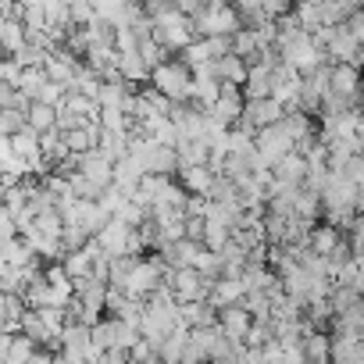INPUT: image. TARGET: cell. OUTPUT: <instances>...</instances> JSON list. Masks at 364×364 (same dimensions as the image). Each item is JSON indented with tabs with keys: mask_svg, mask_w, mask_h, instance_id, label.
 <instances>
[{
	"mask_svg": "<svg viewBox=\"0 0 364 364\" xmlns=\"http://www.w3.org/2000/svg\"><path fill=\"white\" fill-rule=\"evenodd\" d=\"M150 86L161 90L164 97H171L175 104H186V100H193V68L182 65L178 58H171L150 72Z\"/></svg>",
	"mask_w": 364,
	"mask_h": 364,
	"instance_id": "obj_1",
	"label": "cell"
},
{
	"mask_svg": "<svg viewBox=\"0 0 364 364\" xmlns=\"http://www.w3.org/2000/svg\"><path fill=\"white\" fill-rule=\"evenodd\" d=\"M289 154H296V139L282 129V125H268L257 132V150H254V171L261 168H279Z\"/></svg>",
	"mask_w": 364,
	"mask_h": 364,
	"instance_id": "obj_2",
	"label": "cell"
},
{
	"mask_svg": "<svg viewBox=\"0 0 364 364\" xmlns=\"http://www.w3.org/2000/svg\"><path fill=\"white\" fill-rule=\"evenodd\" d=\"M193 29L200 40H211V36H236L243 29V18L236 11V4H208L204 11L193 15Z\"/></svg>",
	"mask_w": 364,
	"mask_h": 364,
	"instance_id": "obj_3",
	"label": "cell"
},
{
	"mask_svg": "<svg viewBox=\"0 0 364 364\" xmlns=\"http://www.w3.org/2000/svg\"><path fill=\"white\" fill-rule=\"evenodd\" d=\"M168 286H171V293H175L178 304L208 300L211 289H215V282H208L197 268H175V272H168Z\"/></svg>",
	"mask_w": 364,
	"mask_h": 364,
	"instance_id": "obj_4",
	"label": "cell"
},
{
	"mask_svg": "<svg viewBox=\"0 0 364 364\" xmlns=\"http://www.w3.org/2000/svg\"><path fill=\"white\" fill-rule=\"evenodd\" d=\"M282 118H286V107H282L275 97H264V100H247L240 125L250 129V132H261V129H268V125H279Z\"/></svg>",
	"mask_w": 364,
	"mask_h": 364,
	"instance_id": "obj_5",
	"label": "cell"
},
{
	"mask_svg": "<svg viewBox=\"0 0 364 364\" xmlns=\"http://www.w3.org/2000/svg\"><path fill=\"white\" fill-rule=\"evenodd\" d=\"M132 225L129 222H122V218H111L93 240H97V247L107 254V257H122V254H129L132 250Z\"/></svg>",
	"mask_w": 364,
	"mask_h": 364,
	"instance_id": "obj_6",
	"label": "cell"
},
{
	"mask_svg": "<svg viewBox=\"0 0 364 364\" xmlns=\"http://www.w3.org/2000/svg\"><path fill=\"white\" fill-rule=\"evenodd\" d=\"M75 168L82 171V175H90L93 182H100V186L107 190V186H114V171H118V164L97 146V150H86V154H75Z\"/></svg>",
	"mask_w": 364,
	"mask_h": 364,
	"instance_id": "obj_7",
	"label": "cell"
},
{
	"mask_svg": "<svg viewBox=\"0 0 364 364\" xmlns=\"http://www.w3.org/2000/svg\"><path fill=\"white\" fill-rule=\"evenodd\" d=\"M360 47H364V43L353 36L350 26H336V29H332V40H328V47H325V54H328L332 65H357Z\"/></svg>",
	"mask_w": 364,
	"mask_h": 364,
	"instance_id": "obj_8",
	"label": "cell"
},
{
	"mask_svg": "<svg viewBox=\"0 0 364 364\" xmlns=\"http://www.w3.org/2000/svg\"><path fill=\"white\" fill-rule=\"evenodd\" d=\"M360 86H364V68H357V65H332L328 90H332L336 97L360 100Z\"/></svg>",
	"mask_w": 364,
	"mask_h": 364,
	"instance_id": "obj_9",
	"label": "cell"
},
{
	"mask_svg": "<svg viewBox=\"0 0 364 364\" xmlns=\"http://www.w3.org/2000/svg\"><path fill=\"white\" fill-rule=\"evenodd\" d=\"M272 90H275V68H272L268 61L254 58V61H250V79H247V86H243L247 100H264V97H272Z\"/></svg>",
	"mask_w": 364,
	"mask_h": 364,
	"instance_id": "obj_10",
	"label": "cell"
},
{
	"mask_svg": "<svg viewBox=\"0 0 364 364\" xmlns=\"http://www.w3.org/2000/svg\"><path fill=\"white\" fill-rule=\"evenodd\" d=\"M254 321H257V318L250 314L247 304H236V307H225V311H222V332H225L229 339H236V343L247 339V332H250Z\"/></svg>",
	"mask_w": 364,
	"mask_h": 364,
	"instance_id": "obj_11",
	"label": "cell"
},
{
	"mask_svg": "<svg viewBox=\"0 0 364 364\" xmlns=\"http://www.w3.org/2000/svg\"><path fill=\"white\" fill-rule=\"evenodd\" d=\"M178 175H182V186H186V193H193V197H208V200H211V190H215L218 175H215L208 164H197V168H182Z\"/></svg>",
	"mask_w": 364,
	"mask_h": 364,
	"instance_id": "obj_12",
	"label": "cell"
},
{
	"mask_svg": "<svg viewBox=\"0 0 364 364\" xmlns=\"http://www.w3.org/2000/svg\"><path fill=\"white\" fill-rule=\"evenodd\" d=\"M211 68L222 82H232V86H247V79H250V61L240 58V54L218 58V61H211Z\"/></svg>",
	"mask_w": 364,
	"mask_h": 364,
	"instance_id": "obj_13",
	"label": "cell"
},
{
	"mask_svg": "<svg viewBox=\"0 0 364 364\" xmlns=\"http://www.w3.org/2000/svg\"><path fill=\"white\" fill-rule=\"evenodd\" d=\"M208 300H211V307H218V311L236 307V304L247 300V286H243V279H218Z\"/></svg>",
	"mask_w": 364,
	"mask_h": 364,
	"instance_id": "obj_14",
	"label": "cell"
},
{
	"mask_svg": "<svg viewBox=\"0 0 364 364\" xmlns=\"http://www.w3.org/2000/svg\"><path fill=\"white\" fill-rule=\"evenodd\" d=\"M36 350H40V343L33 336H26V332L4 336V364H29Z\"/></svg>",
	"mask_w": 364,
	"mask_h": 364,
	"instance_id": "obj_15",
	"label": "cell"
},
{
	"mask_svg": "<svg viewBox=\"0 0 364 364\" xmlns=\"http://www.w3.org/2000/svg\"><path fill=\"white\" fill-rule=\"evenodd\" d=\"M275 171V178L282 182V186H304V178H307V171H311V164H307V157L304 154H289L279 168H272Z\"/></svg>",
	"mask_w": 364,
	"mask_h": 364,
	"instance_id": "obj_16",
	"label": "cell"
},
{
	"mask_svg": "<svg viewBox=\"0 0 364 364\" xmlns=\"http://www.w3.org/2000/svg\"><path fill=\"white\" fill-rule=\"evenodd\" d=\"M307 243H311V250L314 254H321V257H332L336 250H339V243H343V232L336 229V225H314L311 229V236H307Z\"/></svg>",
	"mask_w": 364,
	"mask_h": 364,
	"instance_id": "obj_17",
	"label": "cell"
},
{
	"mask_svg": "<svg viewBox=\"0 0 364 364\" xmlns=\"http://www.w3.org/2000/svg\"><path fill=\"white\" fill-rule=\"evenodd\" d=\"M0 43H4L8 58L18 54V50L29 43V29H26V22H22V18H4V22H0Z\"/></svg>",
	"mask_w": 364,
	"mask_h": 364,
	"instance_id": "obj_18",
	"label": "cell"
},
{
	"mask_svg": "<svg viewBox=\"0 0 364 364\" xmlns=\"http://www.w3.org/2000/svg\"><path fill=\"white\" fill-rule=\"evenodd\" d=\"M279 125L296 139V146H300V143H307V139H314V122H311V114H307V111H286V118H282Z\"/></svg>",
	"mask_w": 364,
	"mask_h": 364,
	"instance_id": "obj_19",
	"label": "cell"
},
{
	"mask_svg": "<svg viewBox=\"0 0 364 364\" xmlns=\"http://www.w3.org/2000/svg\"><path fill=\"white\" fill-rule=\"evenodd\" d=\"M300 346H304L311 364H328L332 360V336H325V332H307Z\"/></svg>",
	"mask_w": 364,
	"mask_h": 364,
	"instance_id": "obj_20",
	"label": "cell"
},
{
	"mask_svg": "<svg viewBox=\"0 0 364 364\" xmlns=\"http://www.w3.org/2000/svg\"><path fill=\"white\" fill-rule=\"evenodd\" d=\"M26 114H29V125H33L36 132H50V129H58V122H61V111L50 107V104H43V100H33V107H29Z\"/></svg>",
	"mask_w": 364,
	"mask_h": 364,
	"instance_id": "obj_21",
	"label": "cell"
},
{
	"mask_svg": "<svg viewBox=\"0 0 364 364\" xmlns=\"http://www.w3.org/2000/svg\"><path fill=\"white\" fill-rule=\"evenodd\" d=\"M118 68H122V79H125V82H132V86L150 79V65L143 61V54H139V50H132V54H122Z\"/></svg>",
	"mask_w": 364,
	"mask_h": 364,
	"instance_id": "obj_22",
	"label": "cell"
},
{
	"mask_svg": "<svg viewBox=\"0 0 364 364\" xmlns=\"http://www.w3.org/2000/svg\"><path fill=\"white\" fill-rule=\"evenodd\" d=\"M178 61H182V65H190L193 72H197V68H204V65H211V61H215L211 40H193L186 50H178Z\"/></svg>",
	"mask_w": 364,
	"mask_h": 364,
	"instance_id": "obj_23",
	"label": "cell"
},
{
	"mask_svg": "<svg viewBox=\"0 0 364 364\" xmlns=\"http://www.w3.org/2000/svg\"><path fill=\"white\" fill-rule=\"evenodd\" d=\"M293 15L300 18V26H304L307 33H318V29H325V18H321V0H300Z\"/></svg>",
	"mask_w": 364,
	"mask_h": 364,
	"instance_id": "obj_24",
	"label": "cell"
},
{
	"mask_svg": "<svg viewBox=\"0 0 364 364\" xmlns=\"http://www.w3.org/2000/svg\"><path fill=\"white\" fill-rule=\"evenodd\" d=\"M232 54L254 61V58L261 54V36H257V29H247V26H243V29L232 36Z\"/></svg>",
	"mask_w": 364,
	"mask_h": 364,
	"instance_id": "obj_25",
	"label": "cell"
},
{
	"mask_svg": "<svg viewBox=\"0 0 364 364\" xmlns=\"http://www.w3.org/2000/svg\"><path fill=\"white\" fill-rule=\"evenodd\" d=\"M229 243H232V229H229L225 222H218V218H208V229H204V247L222 254Z\"/></svg>",
	"mask_w": 364,
	"mask_h": 364,
	"instance_id": "obj_26",
	"label": "cell"
},
{
	"mask_svg": "<svg viewBox=\"0 0 364 364\" xmlns=\"http://www.w3.org/2000/svg\"><path fill=\"white\" fill-rule=\"evenodd\" d=\"M360 300H364V296H360L353 286H332V293H328V307H332V314H346V311H353Z\"/></svg>",
	"mask_w": 364,
	"mask_h": 364,
	"instance_id": "obj_27",
	"label": "cell"
},
{
	"mask_svg": "<svg viewBox=\"0 0 364 364\" xmlns=\"http://www.w3.org/2000/svg\"><path fill=\"white\" fill-rule=\"evenodd\" d=\"M321 208H325V200H321L318 193L300 190V197H296V218H300V222L314 225V222H318V215H321Z\"/></svg>",
	"mask_w": 364,
	"mask_h": 364,
	"instance_id": "obj_28",
	"label": "cell"
},
{
	"mask_svg": "<svg viewBox=\"0 0 364 364\" xmlns=\"http://www.w3.org/2000/svg\"><path fill=\"white\" fill-rule=\"evenodd\" d=\"M139 54H143V61L150 65V72H154V68H161L164 61H171V50H168L157 36H146V40L139 43Z\"/></svg>",
	"mask_w": 364,
	"mask_h": 364,
	"instance_id": "obj_29",
	"label": "cell"
},
{
	"mask_svg": "<svg viewBox=\"0 0 364 364\" xmlns=\"http://www.w3.org/2000/svg\"><path fill=\"white\" fill-rule=\"evenodd\" d=\"M29 125V114L26 111H18V107H4V111H0V136H18L22 129Z\"/></svg>",
	"mask_w": 364,
	"mask_h": 364,
	"instance_id": "obj_30",
	"label": "cell"
},
{
	"mask_svg": "<svg viewBox=\"0 0 364 364\" xmlns=\"http://www.w3.org/2000/svg\"><path fill=\"white\" fill-rule=\"evenodd\" d=\"M136 261H139L136 254H122V257H111V286L125 289V282H129V275H132Z\"/></svg>",
	"mask_w": 364,
	"mask_h": 364,
	"instance_id": "obj_31",
	"label": "cell"
},
{
	"mask_svg": "<svg viewBox=\"0 0 364 364\" xmlns=\"http://www.w3.org/2000/svg\"><path fill=\"white\" fill-rule=\"evenodd\" d=\"M129 364H164V360H161V350H157L150 339H139V343L129 350Z\"/></svg>",
	"mask_w": 364,
	"mask_h": 364,
	"instance_id": "obj_32",
	"label": "cell"
},
{
	"mask_svg": "<svg viewBox=\"0 0 364 364\" xmlns=\"http://www.w3.org/2000/svg\"><path fill=\"white\" fill-rule=\"evenodd\" d=\"M0 104H4V107H18V111H29V107H33V100H29L18 86H11V82L0 86Z\"/></svg>",
	"mask_w": 364,
	"mask_h": 364,
	"instance_id": "obj_33",
	"label": "cell"
},
{
	"mask_svg": "<svg viewBox=\"0 0 364 364\" xmlns=\"http://www.w3.org/2000/svg\"><path fill=\"white\" fill-rule=\"evenodd\" d=\"M72 22L82 26V29L97 22V4L93 0H72Z\"/></svg>",
	"mask_w": 364,
	"mask_h": 364,
	"instance_id": "obj_34",
	"label": "cell"
},
{
	"mask_svg": "<svg viewBox=\"0 0 364 364\" xmlns=\"http://www.w3.org/2000/svg\"><path fill=\"white\" fill-rule=\"evenodd\" d=\"M22 72H26V68H22V65H18L15 58H8L4 65H0V79H4V82H11V86H18Z\"/></svg>",
	"mask_w": 364,
	"mask_h": 364,
	"instance_id": "obj_35",
	"label": "cell"
},
{
	"mask_svg": "<svg viewBox=\"0 0 364 364\" xmlns=\"http://www.w3.org/2000/svg\"><path fill=\"white\" fill-rule=\"evenodd\" d=\"M171 8H175V11H182V15H190V18H193L197 11H204V8H208V0H171Z\"/></svg>",
	"mask_w": 364,
	"mask_h": 364,
	"instance_id": "obj_36",
	"label": "cell"
},
{
	"mask_svg": "<svg viewBox=\"0 0 364 364\" xmlns=\"http://www.w3.org/2000/svg\"><path fill=\"white\" fill-rule=\"evenodd\" d=\"M240 364H264V350H250V346H243Z\"/></svg>",
	"mask_w": 364,
	"mask_h": 364,
	"instance_id": "obj_37",
	"label": "cell"
},
{
	"mask_svg": "<svg viewBox=\"0 0 364 364\" xmlns=\"http://www.w3.org/2000/svg\"><path fill=\"white\" fill-rule=\"evenodd\" d=\"M350 243L364 247V215H357V222L350 225Z\"/></svg>",
	"mask_w": 364,
	"mask_h": 364,
	"instance_id": "obj_38",
	"label": "cell"
},
{
	"mask_svg": "<svg viewBox=\"0 0 364 364\" xmlns=\"http://www.w3.org/2000/svg\"><path fill=\"white\" fill-rule=\"evenodd\" d=\"M346 26H350V29H353V36H357V40L364 43V11H357V15H353V18H350Z\"/></svg>",
	"mask_w": 364,
	"mask_h": 364,
	"instance_id": "obj_39",
	"label": "cell"
},
{
	"mask_svg": "<svg viewBox=\"0 0 364 364\" xmlns=\"http://www.w3.org/2000/svg\"><path fill=\"white\" fill-rule=\"evenodd\" d=\"M336 4H339V8H343V11H346V15L353 18V15H357V11L364 8V0H336Z\"/></svg>",
	"mask_w": 364,
	"mask_h": 364,
	"instance_id": "obj_40",
	"label": "cell"
},
{
	"mask_svg": "<svg viewBox=\"0 0 364 364\" xmlns=\"http://www.w3.org/2000/svg\"><path fill=\"white\" fill-rule=\"evenodd\" d=\"M353 289L364 296V264H360V272H357V279H353Z\"/></svg>",
	"mask_w": 364,
	"mask_h": 364,
	"instance_id": "obj_41",
	"label": "cell"
},
{
	"mask_svg": "<svg viewBox=\"0 0 364 364\" xmlns=\"http://www.w3.org/2000/svg\"><path fill=\"white\" fill-rule=\"evenodd\" d=\"M357 139L364 143V111H360V118H357Z\"/></svg>",
	"mask_w": 364,
	"mask_h": 364,
	"instance_id": "obj_42",
	"label": "cell"
},
{
	"mask_svg": "<svg viewBox=\"0 0 364 364\" xmlns=\"http://www.w3.org/2000/svg\"><path fill=\"white\" fill-rule=\"evenodd\" d=\"M357 211L364 215V186H360V197H357Z\"/></svg>",
	"mask_w": 364,
	"mask_h": 364,
	"instance_id": "obj_43",
	"label": "cell"
}]
</instances>
